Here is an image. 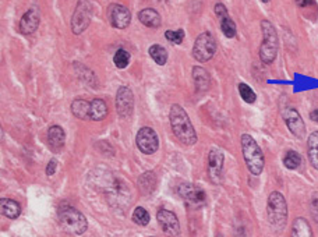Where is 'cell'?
I'll return each mask as SVG.
<instances>
[{
	"label": "cell",
	"mask_w": 318,
	"mask_h": 237,
	"mask_svg": "<svg viewBox=\"0 0 318 237\" xmlns=\"http://www.w3.org/2000/svg\"><path fill=\"white\" fill-rule=\"evenodd\" d=\"M170 126H172L173 134L183 145H194L197 143V134L193 127V123L188 117L187 112L180 105H172L170 112Z\"/></svg>",
	"instance_id": "6da1fadb"
},
{
	"label": "cell",
	"mask_w": 318,
	"mask_h": 237,
	"mask_svg": "<svg viewBox=\"0 0 318 237\" xmlns=\"http://www.w3.org/2000/svg\"><path fill=\"white\" fill-rule=\"evenodd\" d=\"M266 214H268V222L277 232H281L286 226L287 221V204L285 197L281 193L274 191L268 197L266 204Z\"/></svg>",
	"instance_id": "7a4b0ae2"
},
{
	"label": "cell",
	"mask_w": 318,
	"mask_h": 237,
	"mask_svg": "<svg viewBox=\"0 0 318 237\" xmlns=\"http://www.w3.org/2000/svg\"><path fill=\"white\" fill-rule=\"evenodd\" d=\"M241 151H243V158L251 175L258 176L264 169V154L256 143V139L251 135L243 134L241 135Z\"/></svg>",
	"instance_id": "3957f363"
},
{
	"label": "cell",
	"mask_w": 318,
	"mask_h": 237,
	"mask_svg": "<svg viewBox=\"0 0 318 237\" xmlns=\"http://www.w3.org/2000/svg\"><path fill=\"white\" fill-rule=\"evenodd\" d=\"M261 30H262V43L260 46V59L265 64H271L278 55V34L275 27L272 26L268 20L261 21Z\"/></svg>",
	"instance_id": "277c9868"
},
{
	"label": "cell",
	"mask_w": 318,
	"mask_h": 237,
	"mask_svg": "<svg viewBox=\"0 0 318 237\" xmlns=\"http://www.w3.org/2000/svg\"><path fill=\"white\" fill-rule=\"evenodd\" d=\"M59 221L67 232L73 234H83L88 227L85 217L73 206H63L59 211Z\"/></svg>",
	"instance_id": "5b68a950"
},
{
	"label": "cell",
	"mask_w": 318,
	"mask_h": 237,
	"mask_svg": "<svg viewBox=\"0 0 318 237\" xmlns=\"http://www.w3.org/2000/svg\"><path fill=\"white\" fill-rule=\"evenodd\" d=\"M216 52V41L212 34L203 32L197 36L193 46V57L200 63L209 62Z\"/></svg>",
	"instance_id": "8992f818"
},
{
	"label": "cell",
	"mask_w": 318,
	"mask_h": 237,
	"mask_svg": "<svg viewBox=\"0 0 318 237\" xmlns=\"http://www.w3.org/2000/svg\"><path fill=\"white\" fill-rule=\"evenodd\" d=\"M92 18V0H79L71 18V30L76 35L83 34L88 28Z\"/></svg>",
	"instance_id": "52a82bcc"
},
{
	"label": "cell",
	"mask_w": 318,
	"mask_h": 237,
	"mask_svg": "<svg viewBox=\"0 0 318 237\" xmlns=\"http://www.w3.org/2000/svg\"><path fill=\"white\" fill-rule=\"evenodd\" d=\"M136 143L138 150L145 155H151L157 152L159 148V138H158L157 131L151 127H142L137 133Z\"/></svg>",
	"instance_id": "ba28073f"
},
{
	"label": "cell",
	"mask_w": 318,
	"mask_h": 237,
	"mask_svg": "<svg viewBox=\"0 0 318 237\" xmlns=\"http://www.w3.org/2000/svg\"><path fill=\"white\" fill-rule=\"evenodd\" d=\"M134 109V95L130 88L121 85L116 93V110L120 117L127 118L133 114Z\"/></svg>",
	"instance_id": "9c48e42d"
},
{
	"label": "cell",
	"mask_w": 318,
	"mask_h": 237,
	"mask_svg": "<svg viewBox=\"0 0 318 237\" xmlns=\"http://www.w3.org/2000/svg\"><path fill=\"white\" fill-rule=\"evenodd\" d=\"M179 196L182 197L186 201V204L194 206V208H200L201 205L205 204V191L199 186H194L191 183H183L182 186L179 187Z\"/></svg>",
	"instance_id": "30bf717a"
},
{
	"label": "cell",
	"mask_w": 318,
	"mask_h": 237,
	"mask_svg": "<svg viewBox=\"0 0 318 237\" xmlns=\"http://www.w3.org/2000/svg\"><path fill=\"white\" fill-rule=\"evenodd\" d=\"M108 18H109L112 27H115L117 30H126L127 27L130 26L131 13L123 5L113 3L108 9Z\"/></svg>",
	"instance_id": "8fae6325"
},
{
	"label": "cell",
	"mask_w": 318,
	"mask_h": 237,
	"mask_svg": "<svg viewBox=\"0 0 318 237\" xmlns=\"http://www.w3.org/2000/svg\"><path fill=\"white\" fill-rule=\"evenodd\" d=\"M282 116H283L285 123H286V126L290 130V133L295 137H298V138H303L304 134H306V126H304V122H303L302 116H300L298 110L295 108L287 106V108L282 110Z\"/></svg>",
	"instance_id": "7c38bea8"
},
{
	"label": "cell",
	"mask_w": 318,
	"mask_h": 237,
	"mask_svg": "<svg viewBox=\"0 0 318 237\" xmlns=\"http://www.w3.org/2000/svg\"><path fill=\"white\" fill-rule=\"evenodd\" d=\"M224 152L218 148H212L208 155V173L209 179L214 184H221L222 170H224Z\"/></svg>",
	"instance_id": "4fadbf2b"
},
{
	"label": "cell",
	"mask_w": 318,
	"mask_h": 237,
	"mask_svg": "<svg viewBox=\"0 0 318 237\" xmlns=\"http://www.w3.org/2000/svg\"><path fill=\"white\" fill-rule=\"evenodd\" d=\"M157 219L161 225L162 230L166 233L167 236L176 237L180 234V223H179L178 217L173 212L167 211V209H159Z\"/></svg>",
	"instance_id": "5bb4252c"
},
{
	"label": "cell",
	"mask_w": 318,
	"mask_h": 237,
	"mask_svg": "<svg viewBox=\"0 0 318 237\" xmlns=\"http://www.w3.org/2000/svg\"><path fill=\"white\" fill-rule=\"evenodd\" d=\"M39 21H41V11L37 6L31 7L30 10L27 11L24 16L21 17L20 26H18V31L24 35H30L37 31L38 26H39Z\"/></svg>",
	"instance_id": "9a60e30c"
},
{
	"label": "cell",
	"mask_w": 318,
	"mask_h": 237,
	"mask_svg": "<svg viewBox=\"0 0 318 237\" xmlns=\"http://www.w3.org/2000/svg\"><path fill=\"white\" fill-rule=\"evenodd\" d=\"M47 141L49 145L53 150H62L64 147V141H66V133L60 126H52L49 131H47Z\"/></svg>",
	"instance_id": "2e32d148"
},
{
	"label": "cell",
	"mask_w": 318,
	"mask_h": 237,
	"mask_svg": "<svg viewBox=\"0 0 318 237\" xmlns=\"http://www.w3.org/2000/svg\"><path fill=\"white\" fill-rule=\"evenodd\" d=\"M138 20L141 24H144L148 28H158L161 26V16L157 10L154 9H144L138 13Z\"/></svg>",
	"instance_id": "e0dca14e"
},
{
	"label": "cell",
	"mask_w": 318,
	"mask_h": 237,
	"mask_svg": "<svg viewBox=\"0 0 318 237\" xmlns=\"http://www.w3.org/2000/svg\"><path fill=\"white\" fill-rule=\"evenodd\" d=\"M0 208H2V214L9 219H17L21 214V206L18 202L10 198H2L0 200Z\"/></svg>",
	"instance_id": "ac0fdd59"
},
{
	"label": "cell",
	"mask_w": 318,
	"mask_h": 237,
	"mask_svg": "<svg viewBox=\"0 0 318 237\" xmlns=\"http://www.w3.org/2000/svg\"><path fill=\"white\" fill-rule=\"evenodd\" d=\"M71 113L80 120L91 118V102L85 99H76L71 103Z\"/></svg>",
	"instance_id": "d6986e66"
},
{
	"label": "cell",
	"mask_w": 318,
	"mask_h": 237,
	"mask_svg": "<svg viewBox=\"0 0 318 237\" xmlns=\"http://www.w3.org/2000/svg\"><path fill=\"white\" fill-rule=\"evenodd\" d=\"M193 80L194 84H195V88L199 91H207L209 88V84H211L208 72L204 67H199V66L193 67Z\"/></svg>",
	"instance_id": "ffe728a7"
},
{
	"label": "cell",
	"mask_w": 318,
	"mask_h": 237,
	"mask_svg": "<svg viewBox=\"0 0 318 237\" xmlns=\"http://www.w3.org/2000/svg\"><path fill=\"white\" fill-rule=\"evenodd\" d=\"M108 116V105L104 99L95 98L91 101V120L101 122Z\"/></svg>",
	"instance_id": "44dd1931"
},
{
	"label": "cell",
	"mask_w": 318,
	"mask_h": 237,
	"mask_svg": "<svg viewBox=\"0 0 318 237\" xmlns=\"http://www.w3.org/2000/svg\"><path fill=\"white\" fill-rule=\"evenodd\" d=\"M292 237H313L311 226L304 218H296L292 225Z\"/></svg>",
	"instance_id": "7402d4cb"
},
{
	"label": "cell",
	"mask_w": 318,
	"mask_h": 237,
	"mask_svg": "<svg viewBox=\"0 0 318 237\" xmlns=\"http://www.w3.org/2000/svg\"><path fill=\"white\" fill-rule=\"evenodd\" d=\"M308 159L314 169L318 170V131H314L310 134L307 141Z\"/></svg>",
	"instance_id": "603a6c76"
},
{
	"label": "cell",
	"mask_w": 318,
	"mask_h": 237,
	"mask_svg": "<svg viewBox=\"0 0 318 237\" xmlns=\"http://www.w3.org/2000/svg\"><path fill=\"white\" fill-rule=\"evenodd\" d=\"M140 187L141 190L150 194L152 191L155 190V186H157V177H155V173L154 172H146L144 175L140 177Z\"/></svg>",
	"instance_id": "cb8c5ba5"
},
{
	"label": "cell",
	"mask_w": 318,
	"mask_h": 237,
	"mask_svg": "<svg viewBox=\"0 0 318 237\" xmlns=\"http://www.w3.org/2000/svg\"><path fill=\"white\" fill-rule=\"evenodd\" d=\"M148 53L150 56L154 59V62L159 64V66H165V63L167 62V52L166 49L161 45H152L150 49H148Z\"/></svg>",
	"instance_id": "d4e9b609"
},
{
	"label": "cell",
	"mask_w": 318,
	"mask_h": 237,
	"mask_svg": "<svg viewBox=\"0 0 318 237\" xmlns=\"http://www.w3.org/2000/svg\"><path fill=\"white\" fill-rule=\"evenodd\" d=\"M221 30H222L226 38H235L236 32H237L235 21L232 20L229 16H225L221 18Z\"/></svg>",
	"instance_id": "484cf974"
},
{
	"label": "cell",
	"mask_w": 318,
	"mask_h": 237,
	"mask_svg": "<svg viewBox=\"0 0 318 237\" xmlns=\"http://www.w3.org/2000/svg\"><path fill=\"white\" fill-rule=\"evenodd\" d=\"M300 163H302V156L296 151H287L286 155L283 156V165L286 166L287 169H298Z\"/></svg>",
	"instance_id": "4316f807"
},
{
	"label": "cell",
	"mask_w": 318,
	"mask_h": 237,
	"mask_svg": "<svg viewBox=\"0 0 318 237\" xmlns=\"http://www.w3.org/2000/svg\"><path fill=\"white\" fill-rule=\"evenodd\" d=\"M150 214L146 211L145 208H142V206H137L134 212H133V221L136 222L137 225H140V226H145L150 223Z\"/></svg>",
	"instance_id": "83f0119b"
},
{
	"label": "cell",
	"mask_w": 318,
	"mask_h": 237,
	"mask_svg": "<svg viewBox=\"0 0 318 237\" xmlns=\"http://www.w3.org/2000/svg\"><path fill=\"white\" fill-rule=\"evenodd\" d=\"M113 63L117 68H126L130 63V53L125 49H119L113 56Z\"/></svg>",
	"instance_id": "f1b7e54d"
},
{
	"label": "cell",
	"mask_w": 318,
	"mask_h": 237,
	"mask_svg": "<svg viewBox=\"0 0 318 237\" xmlns=\"http://www.w3.org/2000/svg\"><path fill=\"white\" fill-rule=\"evenodd\" d=\"M239 93L244 102H247V103L256 102V99H257L256 92H254V91H253V89H251L247 84H244V83L239 84Z\"/></svg>",
	"instance_id": "f546056e"
},
{
	"label": "cell",
	"mask_w": 318,
	"mask_h": 237,
	"mask_svg": "<svg viewBox=\"0 0 318 237\" xmlns=\"http://www.w3.org/2000/svg\"><path fill=\"white\" fill-rule=\"evenodd\" d=\"M165 36L169 42L172 43H176V45H180L183 41H184V31L183 30H176V31H166L165 32Z\"/></svg>",
	"instance_id": "4dcf8cb0"
},
{
	"label": "cell",
	"mask_w": 318,
	"mask_h": 237,
	"mask_svg": "<svg viewBox=\"0 0 318 237\" xmlns=\"http://www.w3.org/2000/svg\"><path fill=\"white\" fill-rule=\"evenodd\" d=\"M215 13H216V16L219 17V20L225 16H229L228 14V10H226V7H225L222 3H218V5L215 6Z\"/></svg>",
	"instance_id": "1f68e13d"
},
{
	"label": "cell",
	"mask_w": 318,
	"mask_h": 237,
	"mask_svg": "<svg viewBox=\"0 0 318 237\" xmlns=\"http://www.w3.org/2000/svg\"><path fill=\"white\" fill-rule=\"evenodd\" d=\"M311 214L315 222H318V196H314L311 200Z\"/></svg>",
	"instance_id": "d6a6232c"
},
{
	"label": "cell",
	"mask_w": 318,
	"mask_h": 237,
	"mask_svg": "<svg viewBox=\"0 0 318 237\" xmlns=\"http://www.w3.org/2000/svg\"><path fill=\"white\" fill-rule=\"evenodd\" d=\"M56 169H58V162H56V159L49 160V163H47V168H46V175L47 176L55 175Z\"/></svg>",
	"instance_id": "836d02e7"
},
{
	"label": "cell",
	"mask_w": 318,
	"mask_h": 237,
	"mask_svg": "<svg viewBox=\"0 0 318 237\" xmlns=\"http://www.w3.org/2000/svg\"><path fill=\"white\" fill-rule=\"evenodd\" d=\"M296 5L299 7H308V6L315 5V0H296Z\"/></svg>",
	"instance_id": "e575fe53"
},
{
	"label": "cell",
	"mask_w": 318,
	"mask_h": 237,
	"mask_svg": "<svg viewBox=\"0 0 318 237\" xmlns=\"http://www.w3.org/2000/svg\"><path fill=\"white\" fill-rule=\"evenodd\" d=\"M310 118H311L313 122H317L318 123V109H315V110H313V112L310 113Z\"/></svg>",
	"instance_id": "d590c367"
},
{
	"label": "cell",
	"mask_w": 318,
	"mask_h": 237,
	"mask_svg": "<svg viewBox=\"0 0 318 237\" xmlns=\"http://www.w3.org/2000/svg\"><path fill=\"white\" fill-rule=\"evenodd\" d=\"M262 2H265V3H266V2H268V0H262Z\"/></svg>",
	"instance_id": "8d00e7d4"
},
{
	"label": "cell",
	"mask_w": 318,
	"mask_h": 237,
	"mask_svg": "<svg viewBox=\"0 0 318 237\" xmlns=\"http://www.w3.org/2000/svg\"><path fill=\"white\" fill-rule=\"evenodd\" d=\"M218 237H222V236H218Z\"/></svg>",
	"instance_id": "74e56055"
}]
</instances>
